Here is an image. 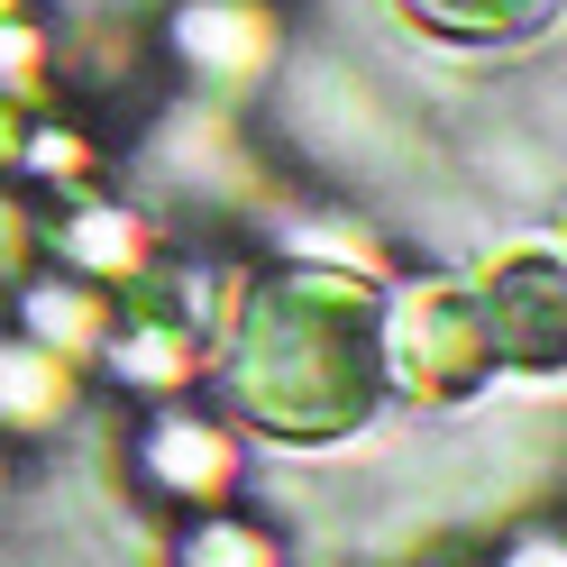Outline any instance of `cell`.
I'll list each match as a JSON object with an SVG mask.
<instances>
[{
    "label": "cell",
    "instance_id": "cell-2",
    "mask_svg": "<svg viewBox=\"0 0 567 567\" xmlns=\"http://www.w3.org/2000/svg\"><path fill=\"white\" fill-rule=\"evenodd\" d=\"M440 19H457V28H513V19H530L540 0H431Z\"/></svg>",
    "mask_w": 567,
    "mask_h": 567
},
{
    "label": "cell",
    "instance_id": "cell-1",
    "mask_svg": "<svg viewBox=\"0 0 567 567\" xmlns=\"http://www.w3.org/2000/svg\"><path fill=\"white\" fill-rule=\"evenodd\" d=\"M339 293H311V284H293V293H275L257 311V339H247V394H257L275 421H293V431H311V421H339L367 403V339L339 321Z\"/></svg>",
    "mask_w": 567,
    "mask_h": 567
}]
</instances>
